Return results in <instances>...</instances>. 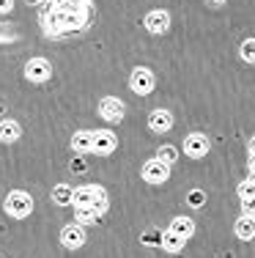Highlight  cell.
Instances as JSON below:
<instances>
[{"instance_id": "obj_1", "label": "cell", "mask_w": 255, "mask_h": 258, "mask_svg": "<svg viewBox=\"0 0 255 258\" xmlns=\"http://www.w3.org/2000/svg\"><path fill=\"white\" fill-rule=\"evenodd\" d=\"M71 206H96L99 212L107 209V192L99 184H82L71 189Z\"/></svg>"}, {"instance_id": "obj_2", "label": "cell", "mask_w": 255, "mask_h": 258, "mask_svg": "<svg viewBox=\"0 0 255 258\" xmlns=\"http://www.w3.org/2000/svg\"><path fill=\"white\" fill-rule=\"evenodd\" d=\"M6 214L14 220H25L30 212H33V198H30L28 192H22V189H11L9 195H6Z\"/></svg>"}, {"instance_id": "obj_3", "label": "cell", "mask_w": 255, "mask_h": 258, "mask_svg": "<svg viewBox=\"0 0 255 258\" xmlns=\"http://www.w3.org/2000/svg\"><path fill=\"white\" fill-rule=\"evenodd\" d=\"M154 72L151 69H145V66H137V69H132V75H129V88L135 91L137 96H148L151 91H154Z\"/></svg>"}, {"instance_id": "obj_4", "label": "cell", "mask_w": 255, "mask_h": 258, "mask_svg": "<svg viewBox=\"0 0 255 258\" xmlns=\"http://www.w3.org/2000/svg\"><path fill=\"white\" fill-rule=\"evenodd\" d=\"M143 179L148 181V184H165L170 179V165L162 162L159 157L148 159V162L143 165Z\"/></svg>"}, {"instance_id": "obj_5", "label": "cell", "mask_w": 255, "mask_h": 258, "mask_svg": "<svg viewBox=\"0 0 255 258\" xmlns=\"http://www.w3.org/2000/svg\"><path fill=\"white\" fill-rule=\"evenodd\" d=\"M25 77L30 83H47L52 77V63L47 58H30L25 63Z\"/></svg>"}, {"instance_id": "obj_6", "label": "cell", "mask_w": 255, "mask_h": 258, "mask_svg": "<svg viewBox=\"0 0 255 258\" xmlns=\"http://www.w3.org/2000/svg\"><path fill=\"white\" fill-rule=\"evenodd\" d=\"M115 146H118V138H115V132L110 129H99V132H94V143H91V151H96L99 157H110L115 151Z\"/></svg>"}, {"instance_id": "obj_7", "label": "cell", "mask_w": 255, "mask_h": 258, "mask_svg": "<svg viewBox=\"0 0 255 258\" xmlns=\"http://www.w3.org/2000/svg\"><path fill=\"white\" fill-rule=\"evenodd\" d=\"M209 138H206L203 132H192V135H187L184 138V154L187 157H192V159H200V157H206L209 154Z\"/></svg>"}, {"instance_id": "obj_8", "label": "cell", "mask_w": 255, "mask_h": 258, "mask_svg": "<svg viewBox=\"0 0 255 258\" xmlns=\"http://www.w3.org/2000/svg\"><path fill=\"white\" fill-rule=\"evenodd\" d=\"M60 244H63L66 250H80L85 244V225L69 223L63 231H60Z\"/></svg>"}, {"instance_id": "obj_9", "label": "cell", "mask_w": 255, "mask_h": 258, "mask_svg": "<svg viewBox=\"0 0 255 258\" xmlns=\"http://www.w3.org/2000/svg\"><path fill=\"white\" fill-rule=\"evenodd\" d=\"M143 25H145L148 33L162 36V33H167V30H170V14H167V11H162V9H154V11H148V14H145Z\"/></svg>"}, {"instance_id": "obj_10", "label": "cell", "mask_w": 255, "mask_h": 258, "mask_svg": "<svg viewBox=\"0 0 255 258\" xmlns=\"http://www.w3.org/2000/svg\"><path fill=\"white\" fill-rule=\"evenodd\" d=\"M124 102L118 99V96H105V99L99 102V115L105 121H110V124H115V121L124 118Z\"/></svg>"}, {"instance_id": "obj_11", "label": "cell", "mask_w": 255, "mask_h": 258, "mask_svg": "<svg viewBox=\"0 0 255 258\" xmlns=\"http://www.w3.org/2000/svg\"><path fill=\"white\" fill-rule=\"evenodd\" d=\"M170 126H173V113L170 110L156 107L148 113V129L154 135H165V132H170Z\"/></svg>"}, {"instance_id": "obj_12", "label": "cell", "mask_w": 255, "mask_h": 258, "mask_svg": "<svg viewBox=\"0 0 255 258\" xmlns=\"http://www.w3.org/2000/svg\"><path fill=\"white\" fill-rule=\"evenodd\" d=\"M91 143H94V132L80 129V132L71 135V151L74 154H91Z\"/></svg>"}, {"instance_id": "obj_13", "label": "cell", "mask_w": 255, "mask_h": 258, "mask_svg": "<svg viewBox=\"0 0 255 258\" xmlns=\"http://www.w3.org/2000/svg\"><path fill=\"white\" fill-rule=\"evenodd\" d=\"M22 135V126L17 124L14 118H6L0 121V143H17Z\"/></svg>"}, {"instance_id": "obj_14", "label": "cell", "mask_w": 255, "mask_h": 258, "mask_svg": "<svg viewBox=\"0 0 255 258\" xmlns=\"http://www.w3.org/2000/svg\"><path fill=\"white\" fill-rule=\"evenodd\" d=\"M233 231H236V236L241 239V242H250V239L255 236V225H252V214H241L239 220H236V225H233Z\"/></svg>"}, {"instance_id": "obj_15", "label": "cell", "mask_w": 255, "mask_h": 258, "mask_svg": "<svg viewBox=\"0 0 255 258\" xmlns=\"http://www.w3.org/2000/svg\"><path fill=\"white\" fill-rule=\"evenodd\" d=\"M99 217H102V212L96 206H74V223H80V225H94V223H99Z\"/></svg>"}, {"instance_id": "obj_16", "label": "cell", "mask_w": 255, "mask_h": 258, "mask_svg": "<svg viewBox=\"0 0 255 258\" xmlns=\"http://www.w3.org/2000/svg\"><path fill=\"white\" fill-rule=\"evenodd\" d=\"M170 231L179 233V236L187 242V239L195 233V220H192V217H176L173 223H170Z\"/></svg>"}, {"instance_id": "obj_17", "label": "cell", "mask_w": 255, "mask_h": 258, "mask_svg": "<svg viewBox=\"0 0 255 258\" xmlns=\"http://www.w3.org/2000/svg\"><path fill=\"white\" fill-rule=\"evenodd\" d=\"M159 247L162 250H167V253H179V250H184V239L179 236V233H173V231H165L159 236Z\"/></svg>"}, {"instance_id": "obj_18", "label": "cell", "mask_w": 255, "mask_h": 258, "mask_svg": "<svg viewBox=\"0 0 255 258\" xmlns=\"http://www.w3.org/2000/svg\"><path fill=\"white\" fill-rule=\"evenodd\" d=\"M52 201L58 206H71V187L69 184H55L52 187Z\"/></svg>"}, {"instance_id": "obj_19", "label": "cell", "mask_w": 255, "mask_h": 258, "mask_svg": "<svg viewBox=\"0 0 255 258\" xmlns=\"http://www.w3.org/2000/svg\"><path fill=\"white\" fill-rule=\"evenodd\" d=\"M236 192H239V201H241V204H250L252 195H255V184H252V179H244V181L239 184V189H236Z\"/></svg>"}, {"instance_id": "obj_20", "label": "cell", "mask_w": 255, "mask_h": 258, "mask_svg": "<svg viewBox=\"0 0 255 258\" xmlns=\"http://www.w3.org/2000/svg\"><path fill=\"white\" fill-rule=\"evenodd\" d=\"M162 159V162H167V165H173L176 159H179V149H176V146H162L159 149V154H156Z\"/></svg>"}, {"instance_id": "obj_21", "label": "cell", "mask_w": 255, "mask_h": 258, "mask_svg": "<svg viewBox=\"0 0 255 258\" xmlns=\"http://www.w3.org/2000/svg\"><path fill=\"white\" fill-rule=\"evenodd\" d=\"M241 58H244L247 63H252V60H255V39L241 41Z\"/></svg>"}, {"instance_id": "obj_22", "label": "cell", "mask_w": 255, "mask_h": 258, "mask_svg": "<svg viewBox=\"0 0 255 258\" xmlns=\"http://www.w3.org/2000/svg\"><path fill=\"white\" fill-rule=\"evenodd\" d=\"M159 236H162L159 231H145L143 233V242L145 244H159Z\"/></svg>"}, {"instance_id": "obj_23", "label": "cell", "mask_w": 255, "mask_h": 258, "mask_svg": "<svg viewBox=\"0 0 255 258\" xmlns=\"http://www.w3.org/2000/svg\"><path fill=\"white\" fill-rule=\"evenodd\" d=\"M190 206H203V192L200 189H192L190 192Z\"/></svg>"}, {"instance_id": "obj_24", "label": "cell", "mask_w": 255, "mask_h": 258, "mask_svg": "<svg viewBox=\"0 0 255 258\" xmlns=\"http://www.w3.org/2000/svg\"><path fill=\"white\" fill-rule=\"evenodd\" d=\"M47 6H50V9H66V6H69V0H44Z\"/></svg>"}, {"instance_id": "obj_25", "label": "cell", "mask_w": 255, "mask_h": 258, "mask_svg": "<svg viewBox=\"0 0 255 258\" xmlns=\"http://www.w3.org/2000/svg\"><path fill=\"white\" fill-rule=\"evenodd\" d=\"M14 9V0H0V14H9Z\"/></svg>"}, {"instance_id": "obj_26", "label": "cell", "mask_w": 255, "mask_h": 258, "mask_svg": "<svg viewBox=\"0 0 255 258\" xmlns=\"http://www.w3.org/2000/svg\"><path fill=\"white\" fill-rule=\"evenodd\" d=\"M74 9H91V0H69Z\"/></svg>"}, {"instance_id": "obj_27", "label": "cell", "mask_w": 255, "mask_h": 258, "mask_svg": "<svg viewBox=\"0 0 255 258\" xmlns=\"http://www.w3.org/2000/svg\"><path fill=\"white\" fill-rule=\"evenodd\" d=\"M71 170H85V165L80 162V159H77V162H71Z\"/></svg>"}, {"instance_id": "obj_28", "label": "cell", "mask_w": 255, "mask_h": 258, "mask_svg": "<svg viewBox=\"0 0 255 258\" xmlns=\"http://www.w3.org/2000/svg\"><path fill=\"white\" fill-rule=\"evenodd\" d=\"M211 6H222V3H228V0H209Z\"/></svg>"}, {"instance_id": "obj_29", "label": "cell", "mask_w": 255, "mask_h": 258, "mask_svg": "<svg viewBox=\"0 0 255 258\" xmlns=\"http://www.w3.org/2000/svg\"><path fill=\"white\" fill-rule=\"evenodd\" d=\"M28 3H44V0H28Z\"/></svg>"}]
</instances>
